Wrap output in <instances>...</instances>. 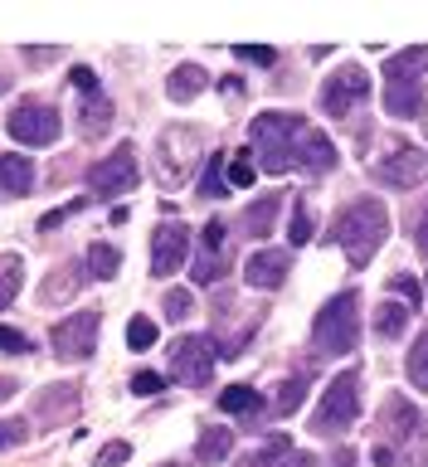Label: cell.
I'll return each mask as SVG.
<instances>
[{
	"instance_id": "cell-1",
	"label": "cell",
	"mask_w": 428,
	"mask_h": 467,
	"mask_svg": "<svg viewBox=\"0 0 428 467\" xmlns=\"http://www.w3.org/2000/svg\"><path fill=\"white\" fill-rule=\"evenodd\" d=\"M390 239V210L385 200H350L341 214H336V244L346 248L350 268H365L380 244Z\"/></svg>"
},
{
	"instance_id": "cell-2",
	"label": "cell",
	"mask_w": 428,
	"mask_h": 467,
	"mask_svg": "<svg viewBox=\"0 0 428 467\" xmlns=\"http://www.w3.org/2000/svg\"><path fill=\"white\" fill-rule=\"evenodd\" d=\"M307 131H312V122L298 112H263L254 117V151L263 156V171H273V175H283L298 166V156H302V141H307Z\"/></svg>"
},
{
	"instance_id": "cell-3",
	"label": "cell",
	"mask_w": 428,
	"mask_h": 467,
	"mask_svg": "<svg viewBox=\"0 0 428 467\" xmlns=\"http://www.w3.org/2000/svg\"><path fill=\"white\" fill-rule=\"evenodd\" d=\"M360 341V292H336L312 321V350L321 356H350Z\"/></svg>"
},
{
	"instance_id": "cell-4",
	"label": "cell",
	"mask_w": 428,
	"mask_h": 467,
	"mask_svg": "<svg viewBox=\"0 0 428 467\" xmlns=\"http://www.w3.org/2000/svg\"><path fill=\"white\" fill-rule=\"evenodd\" d=\"M195 156H200V131L190 122H171L156 137V185L181 190L195 175Z\"/></svg>"
},
{
	"instance_id": "cell-5",
	"label": "cell",
	"mask_w": 428,
	"mask_h": 467,
	"mask_svg": "<svg viewBox=\"0 0 428 467\" xmlns=\"http://www.w3.org/2000/svg\"><path fill=\"white\" fill-rule=\"evenodd\" d=\"M356 419H360V375L356 370H341L327 385V394H321L312 423H317V433H346Z\"/></svg>"
},
{
	"instance_id": "cell-6",
	"label": "cell",
	"mask_w": 428,
	"mask_h": 467,
	"mask_svg": "<svg viewBox=\"0 0 428 467\" xmlns=\"http://www.w3.org/2000/svg\"><path fill=\"white\" fill-rule=\"evenodd\" d=\"M375 181H385L394 190H414L428 181V151H419V146H409V141H390V151L371 166Z\"/></svg>"
},
{
	"instance_id": "cell-7",
	"label": "cell",
	"mask_w": 428,
	"mask_h": 467,
	"mask_svg": "<svg viewBox=\"0 0 428 467\" xmlns=\"http://www.w3.org/2000/svg\"><path fill=\"white\" fill-rule=\"evenodd\" d=\"M214 360H219L214 336H181V341L171 346V375L181 379V385H210Z\"/></svg>"
},
{
	"instance_id": "cell-8",
	"label": "cell",
	"mask_w": 428,
	"mask_h": 467,
	"mask_svg": "<svg viewBox=\"0 0 428 467\" xmlns=\"http://www.w3.org/2000/svg\"><path fill=\"white\" fill-rule=\"evenodd\" d=\"M131 185H137V146L131 141H122L108 161H93V166H88V190H93V195L117 200V195H127Z\"/></svg>"
},
{
	"instance_id": "cell-9",
	"label": "cell",
	"mask_w": 428,
	"mask_h": 467,
	"mask_svg": "<svg viewBox=\"0 0 428 467\" xmlns=\"http://www.w3.org/2000/svg\"><path fill=\"white\" fill-rule=\"evenodd\" d=\"M5 131L20 146H54L58 131H64V122H58V112L49 108V102H20V108L10 112Z\"/></svg>"
},
{
	"instance_id": "cell-10",
	"label": "cell",
	"mask_w": 428,
	"mask_h": 467,
	"mask_svg": "<svg viewBox=\"0 0 428 467\" xmlns=\"http://www.w3.org/2000/svg\"><path fill=\"white\" fill-rule=\"evenodd\" d=\"M365 98H371V78H365L360 64L336 68L331 78H327V88H321V108H327L331 117H350Z\"/></svg>"
},
{
	"instance_id": "cell-11",
	"label": "cell",
	"mask_w": 428,
	"mask_h": 467,
	"mask_svg": "<svg viewBox=\"0 0 428 467\" xmlns=\"http://www.w3.org/2000/svg\"><path fill=\"white\" fill-rule=\"evenodd\" d=\"M54 356L58 360H88L98 350V312H78V317H64L54 327Z\"/></svg>"
},
{
	"instance_id": "cell-12",
	"label": "cell",
	"mask_w": 428,
	"mask_h": 467,
	"mask_svg": "<svg viewBox=\"0 0 428 467\" xmlns=\"http://www.w3.org/2000/svg\"><path fill=\"white\" fill-rule=\"evenodd\" d=\"M190 258V229L185 224H161L156 239H151V277H171L181 273V263Z\"/></svg>"
},
{
	"instance_id": "cell-13",
	"label": "cell",
	"mask_w": 428,
	"mask_h": 467,
	"mask_svg": "<svg viewBox=\"0 0 428 467\" xmlns=\"http://www.w3.org/2000/svg\"><path fill=\"white\" fill-rule=\"evenodd\" d=\"M287 268H292V254H283V248H258L254 258L244 263V277L254 287H283V277H287Z\"/></svg>"
},
{
	"instance_id": "cell-14",
	"label": "cell",
	"mask_w": 428,
	"mask_h": 467,
	"mask_svg": "<svg viewBox=\"0 0 428 467\" xmlns=\"http://www.w3.org/2000/svg\"><path fill=\"white\" fill-rule=\"evenodd\" d=\"M283 200H292V195H268V200H254V204L244 210L239 229L248 234V239H268L273 224H277V210H283Z\"/></svg>"
},
{
	"instance_id": "cell-15",
	"label": "cell",
	"mask_w": 428,
	"mask_h": 467,
	"mask_svg": "<svg viewBox=\"0 0 428 467\" xmlns=\"http://www.w3.org/2000/svg\"><path fill=\"white\" fill-rule=\"evenodd\" d=\"M419 73H428V44L400 49L385 58V83H419Z\"/></svg>"
},
{
	"instance_id": "cell-16",
	"label": "cell",
	"mask_w": 428,
	"mask_h": 467,
	"mask_svg": "<svg viewBox=\"0 0 428 467\" xmlns=\"http://www.w3.org/2000/svg\"><path fill=\"white\" fill-rule=\"evenodd\" d=\"M200 248H204V258L195 263V283H214L219 277V254H224V219H210V224H204Z\"/></svg>"
},
{
	"instance_id": "cell-17",
	"label": "cell",
	"mask_w": 428,
	"mask_h": 467,
	"mask_svg": "<svg viewBox=\"0 0 428 467\" xmlns=\"http://www.w3.org/2000/svg\"><path fill=\"white\" fill-rule=\"evenodd\" d=\"M29 185H35V161L25 156H0V190L5 195H29Z\"/></svg>"
},
{
	"instance_id": "cell-18",
	"label": "cell",
	"mask_w": 428,
	"mask_h": 467,
	"mask_svg": "<svg viewBox=\"0 0 428 467\" xmlns=\"http://www.w3.org/2000/svg\"><path fill=\"white\" fill-rule=\"evenodd\" d=\"M204 83H210V73H204L200 64H181V68L166 78V98H171V102H190L195 93H204Z\"/></svg>"
},
{
	"instance_id": "cell-19",
	"label": "cell",
	"mask_w": 428,
	"mask_h": 467,
	"mask_svg": "<svg viewBox=\"0 0 428 467\" xmlns=\"http://www.w3.org/2000/svg\"><path fill=\"white\" fill-rule=\"evenodd\" d=\"M219 409L234 414V419H254V414H263V394L254 385H229L224 394H219Z\"/></svg>"
},
{
	"instance_id": "cell-20",
	"label": "cell",
	"mask_w": 428,
	"mask_h": 467,
	"mask_svg": "<svg viewBox=\"0 0 428 467\" xmlns=\"http://www.w3.org/2000/svg\"><path fill=\"white\" fill-rule=\"evenodd\" d=\"M385 108L394 117H419L423 112V88L419 83H390L385 88Z\"/></svg>"
},
{
	"instance_id": "cell-21",
	"label": "cell",
	"mask_w": 428,
	"mask_h": 467,
	"mask_svg": "<svg viewBox=\"0 0 428 467\" xmlns=\"http://www.w3.org/2000/svg\"><path fill=\"white\" fill-rule=\"evenodd\" d=\"M409 317H414V306H400V302H380L375 312V336H385V341H400Z\"/></svg>"
},
{
	"instance_id": "cell-22",
	"label": "cell",
	"mask_w": 428,
	"mask_h": 467,
	"mask_svg": "<svg viewBox=\"0 0 428 467\" xmlns=\"http://www.w3.org/2000/svg\"><path fill=\"white\" fill-rule=\"evenodd\" d=\"M117 268H122V254H117L112 244H93V248H88V277L108 283V277H117Z\"/></svg>"
},
{
	"instance_id": "cell-23",
	"label": "cell",
	"mask_w": 428,
	"mask_h": 467,
	"mask_svg": "<svg viewBox=\"0 0 428 467\" xmlns=\"http://www.w3.org/2000/svg\"><path fill=\"white\" fill-rule=\"evenodd\" d=\"M312 229H317L312 200H307V195H292V234H287V239L302 248V244H312Z\"/></svg>"
},
{
	"instance_id": "cell-24",
	"label": "cell",
	"mask_w": 428,
	"mask_h": 467,
	"mask_svg": "<svg viewBox=\"0 0 428 467\" xmlns=\"http://www.w3.org/2000/svg\"><path fill=\"white\" fill-rule=\"evenodd\" d=\"M229 448H234V433L229 429H204V438L195 443V462H219Z\"/></svg>"
},
{
	"instance_id": "cell-25",
	"label": "cell",
	"mask_w": 428,
	"mask_h": 467,
	"mask_svg": "<svg viewBox=\"0 0 428 467\" xmlns=\"http://www.w3.org/2000/svg\"><path fill=\"white\" fill-rule=\"evenodd\" d=\"M83 102H88V112H83V131H88V137H102V131H108V117H112V102L102 98V93H88Z\"/></svg>"
},
{
	"instance_id": "cell-26",
	"label": "cell",
	"mask_w": 428,
	"mask_h": 467,
	"mask_svg": "<svg viewBox=\"0 0 428 467\" xmlns=\"http://www.w3.org/2000/svg\"><path fill=\"white\" fill-rule=\"evenodd\" d=\"M20 273H25V263L15 254L0 258V312H5V306L15 302V292H20Z\"/></svg>"
},
{
	"instance_id": "cell-27",
	"label": "cell",
	"mask_w": 428,
	"mask_h": 467,
	"mask_svg": "<svg viewBox=\"0 0 428 467\" xmlns=\"http://www.w3.org/2000/svg\"><path fill=\"white\" fill-rule=\"evenodd\" d=\"M409 385L428 389V331L414 341V350H409Z\"/></svg>"
},
{
	"instance_id": "cell-28",
	"label": "cell",
	"mask_w": 428,
	"mask_h": 467,
	"mask_svg": "<svg viewBox=\"0 0 428 467\" xmlns=\"http://www.w3.org/2000/svg\"><path fill=\"white\" fill-rule=\"evenodd\" d=\"M54 277H58V283L44 287V297H49V302H64L68 292H73V283H83V268H78V263H64V268H58Z\"/></svg>"
},
{
	"instance_id": "cell-29",
	"label": "cell",
	"mask_w": 428,
	"mask_h": 467,
	"mask_svg": "<svg viewBox=\"0 0 428 467\" xmlns=\"http://www.w3.org/2000/svg\"><path fill=\"white\" fill-rule=\"evenodd\" d=\"M127 346H131V350L156 346V321H151V317H137V321H131V327H127Z\"/></svg>"
},
{
	"instance_id": "cell-30",
	"label": "cell",
	"mask_w": 428,
	"mask_h": 467,
	"mask_svg": "<svg viewBox=\"0 0 428 467\" xmlns=\"http://www.w3.org/2000/svg\"><path fill=\"white\" fill-rule=\"evenodd\" d=\"M302 394H307V379H287V385L277 389V404H273V414H292V409L302 404Z\"/></svg>"
},
{
	"instance_id": "cell-31",
	"label": "cell",
	"mask_w": 428,
	"mask_h": 467,
	"mask_svg": "<svg viewBox=\"0 0 428 467\" xmlns=\"http://www.w3.org/2000/svg\"><path fill=\"white\" fill-rule=\"evenodd\" d=\"M258 181V171H254V161H248V151H239L229 161V185H239V190H248Z\"/></svg>"
},
{
	"instance_id": "cell-32",
	"label": "cell",
	"mask_w": 428,
	"mask_h": 467,
	"mask_svg": "<svg viewBox=\"0 0 428 467\" xmlns=\"http://www.w3.org/2000/svg\"><path fill=\"white\" fill-rule=\"evenodd\" d=\"M127 458H131V443H127V438H117V443H108L93 458V467H117V462H127Z\"/></svg>"
},
{
	"instance_id": "cell-33",
	"label": "cell",
	"mask_w": 428,
	"mask_h": 467,
	"mask_svg": "<svg viewBox=\"0 0 428 467\" xmlns=\"http://www.w3.org/2000/svg\"><path fill=\"white\" fill-rule=\"evenodd\" d=\"M25 419H5V423H0V452H10V448H20L25 443Z\"/></svg>"
},
{
	"instance_id": "cell-34",
	"label": "cell",
	"mask_w": 428,
	"mask_h": 467,
	"mask_svg": "<svg viewBox=\"0 0 428 467\" xmlns=\"http://www.w3.org/2000/svg\"><path fill=\"white\" fill-rule=\"evenodd\" d=\"M234 54L248 58V64H263V68H273V64H277V54H273V49H263V44H234Z\"/></svg>"
},
{
	"instance_id": "cell-35",
	"label": "cell",
	"mask_w": 428,
	"mask_h": 467,
	"mask_svg": "<svg viewBox=\"0 0 428 467\" xmlns=\"http://www.w3.org/2000/svg\"><path fill=\"white\" fill-rule=\"evenodd\" d=\"M166 317H171V321H185V317H190V292H185V287H171V292H166Z\"/></svg>"
},
{
	"instance_id": "cell-36",
	"label": "cell",
	"mask_w": 428,
	"mask_h": 467,
	"mask_svg": "<svg viewBox=\"0 0 428 467\" xmlns=\"http://www.w3.org/2000/svg\"><path fill=\"white\" fill-rule=\"evenodd\" d=\"M394 292H400V297H404L409 306H419V302H423V287H419L409 273H400V277H394Z\"/></svg>"
},
{
	"instance_id": "cell-37",
	"label": "cell",
	"mask_w": 428,
	"mask_h": 467,
	"mask_svg": "<svg viewBox=\"0 0 428 467\" xmlns=\"http://www.w3.org/2000/svg\"><path fill=\"white\" fill-rule=\"evenodd\" d=\"M131 389H137V394H161V389H166V375H156V370H141L137 379H131Z\"/></svg>"
},
{
	"instance_id": "cell-38",
	"label": "cell",
	"mask_w": 428,
	"mask_h": 467,
	"mask_svg": "<svg viewBox=\"0 0 428 467\" xmlns=\"http://www.w3.org/2000/svg\"><path fill=\"white\" fill-rule=\"evenodd\" d=\"M68 83H73V93H78V98L98 93V78H93V68H73V73H68Z\"/></svg>"
},
{
	"instance_id": "cell-39",
	"label": "cell",
	"mask_w": 428,
	"mask_h": 467,
	"mask_svg": "<svg viewBox=\"0 0 428 467\" xmlns=\"http://www.w3.org/2000/svg\"><path fill=\"white\" fill-rule=\"evenodd\" d=\"M0 350H10V356H25V350H29V336L10 331V327H0Z\"/></svg>"
},
{
	"instance_id": "cell-40",
	"label": "cell",
	"mask_w": 428,
	"mask_h": 467,
	"mask_svg": "<svg viewBox=\"0 0 428 467\" xmlns=\"http://www.w3.org/2000/svg\"><path fill=\"white\" fill-rule=\"evenodd\" d=\"M219 161H224V156H214L210 166H204V181H200V190H204L210 200H219V190H224V185H219Z\"/></svg>"
},
{
	"instance_id": "cell-41",
	"label": "cell",
	"mask_w": 428,
	"mask_h": 467,
	"mask_svg": "<svg viewBox=\"0 0 428 467\" xmlns=\"http://www.w3.org/2000/svg\"><path fill=\"white\" fill-rule=\"evenodd\" d=\"M78 210H83V200H68V204H64V210H54V214H44V219H39V229H58V224H64V219H68V214H78Z\"/></svg>"
},
{
	"instance_id": "cell-42",
	"label": "cell",
	"mask_w": 428,
	"mask_h": 467,
	"mask_svg": "<svg viewBox=\"0 0 428 467\" xmlns=\"http://www.w3.org/2000/svg\"><path fill=\"white\" fill-rule=\"evenodd\" d=\"M219 93H224L229 102H239V98H244V78H239V73H229V78H219Z\"/></svg>"
},
{
	"instance_id": "cell-43",
	"label": "cell",
	"mask_w": 428,
	"mask_h": 467,
	"mask_svg": "<svg viewBox=\"0 0 428 467\" xmlns=\"http://www.w3.org/2000/svg\"><path fill=\"white\" fill-rule=\"evenodd\" d=\"M414 239H419V254H423V263H428V210L419 214V229H414Z\"/></svg>"
},
{
	"instance_id": "cell-44",
	"label": "cell",
	"mask_w": 428,
	"mask_h": 467,
	"mask_svg": "<svg viewBox=\"0 0 428 467\" xmlns=\"http://www.w3.org/2000/svg\"><path fill=\"white\" fill-rule=\"evenodd\" d=\"M331 462H336V467H356V452H346V448H341V452H336Z\"/></svg>"
},
{
	"instance_id": "cell-45",
	"label": "cell",
	"mask_w": 428,
	"mask_h": 467,
	"mask_svg": "<svg viewBox=\"0 0 428 467\" xmlns=\"http://www.w3.org/2000/svg\"><path fill=\"white\" fill-rule=\"evenodd\" d=\"M5 88H10V83H5V78H0V93H5Z\"/></svg>"
}]
</instances>
